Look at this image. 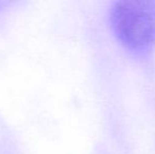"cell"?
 <instances>
[{
    "mask_svg": "<svg viewBox=\"0 0 155 154\" xmlns=\"http://www.w3.org/2000/svg\"><path fill=\"white\" fill-rule=\"evenodd\" d=\"M110 23L126 49L137 53L149 51L155 45V0L114 2Z\"/></svg>",
    "mask_w": 155,
    "mask_h": 154,
    "instance_id": "1",
    "label": "cell"
}]
</instances>
